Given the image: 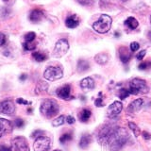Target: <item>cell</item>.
I'll use <instances>...</instances> for the list:
<instances>
[{"label": "cell", "instance_id": "1", "mask_svg": "<svg viewBox=\"0 0 151 151\" xmlns=\"http://www.w3.org/2000/svg\"><path fill=\"white\" fill-rule=\"evenodd\" d=\"M127 139H129V134L125 129H122V127L115 129L114 133L109 144L111 145V151H119L123 147V145L127 143Z\"/></svg>", "mask_w": 151, "mask_h": 151}, {"label": "cell", "instance_id": "2", "mask_svg": "<svg viewBox=\"0 0 151 151\" xmlns=\"http://www.w3.org/2000/svg\"><path fill=\"white\" fill-rule=\"evenodd\" d=\"M60 107L53 99H45L42 102L40 107V111L46 118H52L59 113Z\"/></svg>", "mask_w": 151, "mask_h": 151}, {"label": "cell", "instance_id": "3", "mask_svg": "<svg viewBox=\"0 0 151 151\" xmlns=\"http://www.w3.org/2000/svg\"><path fill=\"white\" fill-rule=\"evenodd\" d=\"M111 23H112V19L110 15L102 14V15H100V17H99L98 20L93 24V28L97 33L104 34V33H107L111 29Z\"/></svg>", "mask_w": 151, "mask_h": 151}, {"label": "cell", "instance_id": "4", "mask_svg": "<svg viewBox=\"0 0 151 151\" xmlns=\"http://www.w3.org/2000/svg\"><path fill=\"white\" fill-rule=\"evenodd\" d=\"M129 91L130 94H138V93H148L149 88L147 84L143 79L134 78L129 83Z\"/></svg>", "mask_w": 151, "mask_h": 151}, {"label": "cell", "instance_id": "5", "mask_svg": "<svg viewBox=\"0 0 151 151\" xmlns=\"http://www.w3.org/2000/svg\"><path fill=\"white\" fill-rule=\"evenodd\" d=\"M115 129H113L111 126H104L102 129L99 130L98 135H97V140L99 142V144H101L103 145H106L108 144H110L111 139L114 133Z\"/></svg>", "mask_w": 151, "mask_h": 151}, {"label": "cell", "instance_id": "6", "mask_svg": "<svg viewBox=\"0 0 151 151\" xmlns=\"http://www.w3.org/2000/svg\"><path fill=\"white\" fill-rule=\"evenodd\" d=\"M44 77L49 81H55L63 77V71L60 66H49L45 69Z\"/></svg>", "mask_w": 151, "mask_h": 151}, {"label": "cell", "instance_id": "7", "mask_svg": "<svg viewBox=\"0 0 151 151\" xmlns=\"http://www.w3.org/2000/svg\"><path fill=\"white\" fill-rule=\"evenodd\" d=\"M69 49V42L66 39H60L56 42L54 50H53V57L55 58H60L64 56Z\"/></svg>", "mask_w": 151, "mask_h": 151}, {"label": "cell", "instance_id": "8", "mask_svg": "<svg viewBox=\"0 0 151 151\" xmlns=\"http://www.w3.org/2000/svg\"><path fill=\"white\" fill-rule=\"evenodd\" d=\"M51 140L46 136H39L37 137L33 144V149L34 151H47L50 147Z\"/></svg>", "mask_w": 151, "mask_h": 151}, {"label": "cell", "instance_id": "9", "mask_svg": "<svg viewBox=\"0 0 151 151\" xmlns=\"http://www.w3.org/2000/svg\"><path fill=\"white\" fill-rule=\"evenodd\" d=\"M12 151H29V146L25 137L17 136L12 141Z\"/></svg>", "mask_w": 151, "mask_h": 151}, {"label": "cell", "instance_id": "10", "mask_svg": "<svg viewBox=\"0 0 151 151\" xmlns=\"http://www.w3.org/2000/svg\"><path fill=\"white\" fill-rule=\"evenodd\" d=\"M15 111V105L11 100H5L0 103V113L11 115Z\"/></svg>", "mask_w": 151, "mask_h": 151}, {"label": "cell", "instance_id": "11", "mask_svg": "<svg viewBox=\"0 0 151 151\" xmlns=\"http://www.w3.org/2000/svg\"><path fill=\"white\" fill-rule=\"evenodd\" d=\"M12 129L13 126L11 121L5 119V118H0V138L4 135L11 133Z\"/></svg>", "mask_w": 151, "mask_h": 151}, {"label": "cell", "instance_id": "12", "mask_svg": "<svg viewBox=\"0 0 151 151\" xmlns=\"http://www.w3.org/2000/svg\"><path fill=\"white\" fill-rule=\"evenodd\" d=\"M123 110V104L120 101H114L111 103L108 108V116L110 118H113L117 116Z\"/></svg>", "mask_w": 151, "mask_h": 151}, {"label": "cell", "instance_id": "13", "mask_svg": "<svg viewBox=\"0 0 151 151\" xmlns=\"http://www.w3.org/2000/svg\"><path fill=\"white\" fill-rule=\"evenodd\" d=\"M70 93H71V86L69 84H65L64 86L60 87L56 91L57 96H58L61 99H65V100L70 99V97H71L70 96Z\"/></svg>", "mask_w": 151, "mask_h": 151}, {"label": "cell", "instance_id": "14", "mask_svg": "<svg viewBox=\"0 0 151 151\" xmlns=\"http://www.w3.org/2000/svg\"><path fill=\"white\" fill-rule=\"evenodd\" d=\"M44 16H45V14L42 9H33V11H31L29 13V20L32 23H38L44 18Z\"/></svg>", "mask_w": 151, "mask_h": 151}, {"label": "cell", "instance_id": "15", "mask_svg": "<svg viewBox=\"0 0 151 151\" xmlns=\"http://www.w3.org/2000/svg\"><path fill=\"white\" fill-rule=\"evenodd\" d=\"M119 57L123 63H127L130 60L131 54L129 48L126 46H121L119 48Z\"/></svg>", "mask_w": 151, "mask_h": 151}, {"label": "cell", "instance_id": "16", "mask_svg": "<svg viewBox=\"0 0 151 151\" xmlns=\"http://www.w3.org/2000/svg\"><path fill=\"white\" fill-rule=\"evenodd\" d=\"M144 104V100L142 98H138V99H135L134 101H132L129 107H127V112H136L138 111L140 109L142 108V106H143Z\"/></svg>", "mask_w": 151, "mask_h": 151}, {"label": "cell", "instance_id": "17", "mask_svg": "<svg viewBox=\"0 0 151 151\" xmlns=\"http://www.w3.org/2000/svg\"><path fill=\"white\" fill-rule=\"evenodd\" d=\"M80 87H81L84 91H91L94 88V80L92 78H85L80 81Z\"/></svg>", "mask_w": 151, "mask_h": 151}, {"label": "cell", "instance_id": "18", "mask_svg": "<svg viewBox=\"0 0 151 151\" xmlns=\"http://www.w3.org/2000/svg\"><path fill=\"white\" fill-rule=\"evenodd\" d=\"M79 25V19L78 17L76 15V14H73V15H70L66 18L65 20V26L69 27V28H75L77 27Z\"/></svg>", "mask_w": 151, "mask_h": 151}, {"label": "cell", "instance_id": "19", "mask_svg": "<svg viewBox=\"0 0 151 151\" xmlns=\"http://www.w3.org/2000/svg\"><path fill=\"white\" fill-rule=\"evenodd\" d=\"M94 60H96L98 64L104 65L108 63L109 57L106 53H98L97 55H96V57H94Z\"/></svg>", "mask_w": 151, "mask_h": 151}, {"label": "cell", "instance_id": "20", "mask_svg": "<svg viewBox=\"0 0 151 151\" xmlns=\"http://www.w3.org/2000/svg\"><path fill=\"white\" fill-rule=\"evenodd\" d=\"M91 141H92V138H91V135L89 134H84L82 135V137L80 138V141H79V146L81 148H86L87 146L91 144Z\"/></svg>", "mask_w": 151, "mask_h": 151}, {"label": "cell", "instance_id": "21", "mask_svg": "<svg viewBox=\"0 0 151 151\" xmlns=\"http://www.w3.org/2000/svg\"><path fill=\"white\" fill-rule=\"evenodd\" d=\"M125 26H127L129 28H130V29H135V28L138 27L139 23L134 17H129L125 21Z\"/></svg>", "mask_w": 151, "mask_h": 151}, {"label": "cell", "instance_id": "22", "mask_svg": "<svg viewBox=\"0 0 151 151\" xmlns=\"http://www.w3.org/2000/svg\"><path fill=\"white\" fill-rule=\"evenodd\" d=\"M90 67L89 65V63L87 60H79L78 63V71L80 73L82 72H85V71H87Z\"/></svg>", "mask_w": 151, "mask_h": 151}, {"label": "cell", "instance_id": "23", "mask_svg": "<svg viewBox=\"0 0 151 151\" xmlns=\"http://www.w3.org/2000/svg\"><path fill=\"white\" fill-rule=\"evenodd\" d=\"M92 112L91 111H89L88 109H84L79 113V120L81 122H87L89 120V118L91 117Z\"/></svg>", "mask_w": 151, "mask_h": 151}, {"label": "cell", "instance_id": "24", "mask_svg": "<svg viewBox=\"0 0 151 151\" xmlns=\"http://www.w3.org/2000/svg\"><path fill=\"white\" fill-rule=\"evenodd\" d=\"M48 89V84L45 81H39L36 85V89H35V93H40L42 92H45L47 91Z\"/></svg>", "mask_w": 151, "mask_h": 151}, {"label": "cell", "instance_id": "25", "mask_svg": "<svg viewBox=\"0 0 151 151\" xmlns=\"http://www.w3.org/2000/svg\"><path fill=\"white\" fill-rule=\"evenodd\" d=\"M32 58L38 63H42V61H45L47 59V56L42 52H33Z\"/></svg>", "mask_w": 151, "mask_h": 151}, {"label": "cell", "instance_id": "26", "mask_svg": "<svg viewBox=\"0 0 151 151\" xmlns=\"http://www.w3.org/2000/svg\"><path fill=\"white\" fill-rule=\"evenodd\" d=\"M129 129L132 130V132L134 133L135 137H138L140 134H141V131H140V129L138 127V126H137L135 123L133 122H129Z\"/></svg>", "mask_w": 151, "mask_h": 151}, {"label": "cell", "instance_id": "27", "mask_svg": "<svg viewBox=\"0 0 151 151\" xmlns=\"http://www.w3.org/2000/svg\"><path fill=\"white\" fill-rule=\"evenodd\" d=\"M24 49L27 51H30V50H34L36 48V44L33 42H25L23 44Z\"/></svg>", "mask_w": 151, "mask_h": 151}, {"label": "cell", "instance_id": "28", "mask_svg": "<svg viewBox=\"0 0 151 151\" xmlns=\"http://www.w3.org/2000/svg\"><path fill=\"white\" fill-rule=\"evenodd\" d=\"M64 120H65V117L63 115H60L52 122V125H53V127H60L64 123Z\"/></svg>", "mask_w": 151, "mask_h": 151}, {"label": "cell", "instance_id": "29", "mask_svg": "<svg viewBox=\"0 0 151 151\" xmlns=\"http://www.w3.org/2000/svg\"><path fill=\"white\" fill-rule=\"evenodd\" d=\"M71 140H72V134L71 133H64L60 138V142L61 144H65L66 142H69Z\"/></svg>", "mask_w": 151, "mask_h": 151}, {"label": "cell", "instance_id": "30", "mask_svg": "<svg viewBox=\"0 0 151 151\" xmlns=\"http://www.w3.org/2000/svg\"><path fill=\"white\" fill-rule=\"evenodd\" d=\"M36 38V34L35 32H27V34L24 36V39H25V42H33L34 39Z\"/></svg>", "mask_w": 151, "mask_h": 151}, {"label": "cell", "instance_id": "31", "mask_svg": "<svg viewBox=\"0 0 151 151\" xmlns=\"http://www.w3.org/2000/svg\"><path fill=\"white\" fill-rule=\"evenodd\" d=\"M129 89H125V88H122L120 90V92H119V97L120 99H126L127 96H129Z\"/></svg>", "mask_w": 151, "mask_h": 151}, {"label": "cell", "instance_id": "32", "mask_svg": "<svg viewBox=\"0 0 151 151\" xmlns=\"http://www.w3.org/2000/svg\"><path fill=\"white\" fill-rule=\"evenodd\" d=\"M151 67V61L147 60V61H145V63H142L139 66H138V68L140 70H146V69H148Z\"/></svg>", "mask_w": 151, "mask_h": 151}, {"label": "cell", "instance_id": "33", "mask_svg": "<svg viewBox=\"0 0 151 151\" xmlns=\"http://www.w3.org/2000/svg\"><path fill=\"white\" fill-rule=\"evenodd\" d=\"M76 1L82 6H91L93 3V0H76Z\"/></svg>", "mask_w": 151, "mask_h": 151}, {"label": "cell", "instance_id": "34", "mask_svg": "<svg viewBox=\"0 0 151 151\" xmlns=\"http://www.w3.org/2000/svg\"><path fill=\"white\" fill-rule=\"evenodd\" d=\"M24 125H25V122H24V120H22L21 118H17V119H15V121H14V126L18 127V129L24 127Z\"/></svg>", "mask_w": 151, "mask_h": 151}, {"label": "cell", "instance_id": "35", "mask_svg": "<svg viewBox=\"0 0 151 151\" xmlns=\"http://www.w3.org/2000/svg\"><path fill=\"white\" fill-rule=\"evenodd\" d=\"M139 47H140V45L138 44V42H131L130 44V49L132 52H135L139 49Z\"/></svg>", "mask_w": 151, "mask_h": 151}, {"label": "cell", "instance_id": "36", "mask_svg": "<svg viewBox=\"0 0 151 151\" xmlns=\"http://www.w3.org/2000/svg\"><path fill=\"white\" fill-rule=\"evenodd\" d=\"M16 103H18V104H23V105H30V104H31V102L27 101L26 99H23V98H17L16 99Z\"/></svg>", "mask_w": 151, "mask_h": 151}, {"label": "cell", "instance_id": "37", "mask_svg": "<svg viewBox=\"0 0 151 151\" xmlns=\"http://www.w3.org/2000/svg\"><path fill=\"white\" fill-rule=\"evenodd\" d=\"M145 53H146V51L145 50H142V51H140L138 54H137V56H136V58H137V60H142L144 59V57L145 56Z\"/></svg>", "mask_w": 151, "mask_h": 151}, {"label": "cell", "instance_id": "38", "mask_svg": "<svg viewBox=\"0 0 151 151\" xmlns=\"http://www.w3.org/2000/svg\"><path fill=\"white\" fill-rule=\"evenodd\" d=\"M94 104H96V107H100V106H104V104H103V100H102V98H97L96 101H94Z\"/></svg>", "mask_w": 151, "mask_h": 151}, {"label": "cell", "instance_id": "39", "mask_svg": "<svg viewBox=\"0 0 151 151\" xmlns=\"http://www.w3.org/2000/svg\"><path fill=\"white\" fill-rule=\"evenodd\" d=\"M42 133V130H35V131L31 134V137H33V138H37V137L42 136V135H41Z\"/></svg>", "mask_w": 151, "mask_h": 151}, {"label": "cell", "instance_id": "40", "mask_svg": "<svg viewBox=\"0 0 151 151\" xmlns=\"http://www.w3.org/2000/svg\"><path fill=\"white\" fill-rule=\"evenodd\" d=\"M75 118L73 117V116H67V117H66V122H67L68 123V124H70V125H72V124H74V123H75Z\"/></svg>", "mask_w": 151, "mask_h": 151}, {"label": "cell", "instance_id": "41", "mask_svg": "<svg viewBox=\"0 0 151 151\" xmlns=\"http://www.w3.org/2000/svg\"><path fill=\"white\" fill-rule=\"evenodd\" d=\"M5 42H6V37L3 34V33H0V46H2Z\"/></svg>", "mask_w": 151, "mask_h": 151}, {"label": "cell", "instance_id": "42", "mask_svg": "<svg viewBox=\"0 0 151 151\" xmlns=\"http://www.w3.org/2000/svg\"><path fill=\"white\" fill-rule=\"evenodd\" d=\"M0 151H12V147H9V146L2 145H0Z\"/></svg>", "mask_w": 151, "mask_h": 151}, {"label": "cell", "instance_id": "43", "mask_svg": "<svg viewBox=\"0 0 151 151\" xmlns=\"http://www.w3.org/2000/svg\"><path fill=\"white\" fill-rule=\"evenodd\" d=\"M143 136H144V138L145 140H149L151 138V134L148 133V132H146V131H144L143 132Z\"/></svg>", "mask_w": 151, "mask_h": 151}, {"label": "cell", "instance_id": "44", "mask_svg": "<svg viewBox=\"0 0 151 151\" xmlns=\"http://www.w3.org/2000/svg\"><path fill=\"white\" fill-rule=\"evenodd\" d=\"M27 78V76L26 74H23V75L20 76V77H19V79H20V80H26Z\"/></svg>", "mask_w": 151, "mask_h": 151}, {"label": "cell", "instance_id": "45", "mask_svg": "<svg viewBox=\"0 0 151 151\" xmlns=\"http://www.w3.org/2000/svg\"><path fill=\"white\" fill-rule=\"evenodd\" d=\"M147 36H148V38H149V40L151 41V31H149V32H148V34H147Z\"/></svg>", "mask_w": 151, "mask_h": 151}, {"label": "cell", "instance_id": "46", "mask_svg": "<svg viewBox=\"0 0 151 151\" xmlns=\"http://www.w3.org/2000/svg\"><path fill=\"white\" fill-rule=\"evenodd\" d=\"M122 2H127V1H129V0H121Z\"/></svg>", "mask_w": 151, "mask_h": 151}, {"label": "cell", "instance_id": "47", "mask_svg": "<svg viewBox=\"0 0 151 151\" xmlns=\"http://www.w3.org/2000/svg\"><path fill=\"white\" fill-rule=\"evenodd\" d=\"M54 151H61V150H59V149H56V150H54Z\"/></svg>", "mask_w": 151, "mask_h": 151}, {"label": "cell", "instance_id": "48", "mask_svg": "<svg viewBox=\"0 0 151 151\" xmlns=\"http://www.w3.org/2000/svg\"><path fill=\"white\" fill-rule=\"evenodd\" d=\"M150 23H151V16H150Z\"/></svg>", "mask_w": 151, "mask_h": 151}, {"label": "cell", "instance_id": "49", "mask_svg": "<svg viewBox=\"0 0 151 151\" xmlns=\"http://www.w3.org/2000/svg\"><path fill=\"white\" fill-rule=\"evenodd\" d=\"M3 1H8V0H3Z\"/></svg>", "mask_w": 151, "mask_h": 151}]
</instances>
